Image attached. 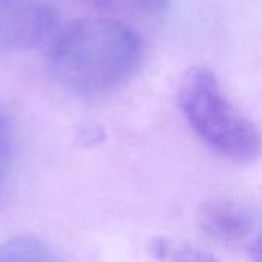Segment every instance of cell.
I'll use <instances>...</instances> for the list:
<instances>
[{"label":"cell","instance_id":"4","mask_svg":"<svg viewBox=\"0 0 262 262\" xmlns=\"http://www.w3.org/2000/svg\"><path fill=\"white\" fill-rule=\"evenodd\" d=\"M255 223V215L233 201H210L200 212L201 229L223 244L246 241L252 235Z\"/></svg>","mask_w":262,"mask_h":262},{"label":"cell","instance_id":"8","mask_svg":"<svg viewBox=\"0 0 262 262\" xmlns=\"http://www.w3.org/2000/svg\"><path fill=\"white\" fill-rule=\"evenodd\" d=\"M12 158V124L6 109L0 104V193L8 180Z\"/></svg>","mask_w":262,"mask_h":262},{"label":"cell","instance_id":"2","mask_svg":"<svg viewBox=\"0 0 262 262\" xmlns=\"http://www.w3.org/2000/svg\"><path fill=\"white\" fill-rule=\"evenodd\" d=\"M178 103L192 130L210 150L233 163H253L259 158V129L229 100L209 68L195 66L184 74Z\"/></svg>","mask_w":262,"mask_h":262},{"label":"cell","instance_id":"6","mask_svg":"<svg viewBox=\"0 0 262 262\" xmlns=\"http://www.w3.org/2000/svg\"><path fill=\"white\" fill-rule=\"evenodd\" d=\"M149 252L160 262H220L212 253L200 247L169 238L152 239Z\"/></svg>","mask_w":262,"mask_h":262},{"label":"cell","instance_id":"5","mask_svg":"<svg viewBox=\"0 0 262 262\" xmlns=\"http://www.w3.org/2000/svg\"><path fill=\"white\" fill-rule=\"evenodd\" d=\"M0 262H63V259L35 236H14L0 244Z\"/></svg>","mask_w":262,"mask_h":262},{"label":"cell","instance_id":"3","mask_svg":"<svg viewBox=\"0 0 262 262\" xmlns=\"http://www.w3.org/2000/svg\"><path fill=\"white\" fill-rule=\"evenodd\" d=\"M54 0H0V51L29 52L57 34Z\"/></svg>","mask_w":262,"mask_h":262},{"label":"cell","instance_id":"7","mask_svg":"<svg viewBox=\"0 0 262 262\" xmlns=\"http://www.w3.org/2000/svg\"><path fill=\"white\" fill-rule=\"evenodd\" d=\"M84 5L115 14L152 17L163 14L172 3V0H80Z\"/></svg>","mask_w":262,"mask_h":262},{"label":"cell","instance_id":"9","mask_svg":"<svg viewBox=\"0 0 262 262\" xmlns=\"http://www.w3.org/2000/svg\"><path fill=\"white\" fill-rule=\"evenodd\" d=\"M250 256L253 262H262V236L256 238L250 247Z\"/></svg>","mask_w":262,"mask_h":262},{"label":"cell","instance_id":"1","mask_svg":"<svg viewBox=\"0 0 262 262\" xmlns=\"http://www.w3.org/2000/svg\"><path fill=\"white\" fill-rule=\"evenodd\" d=\"M143 40L129 25L107 17L78 18L57 31L46 52L54 80L78 97H101L138 71Z\"/></svg>","mask_w":262,"mask_h":262}]
</instances>
